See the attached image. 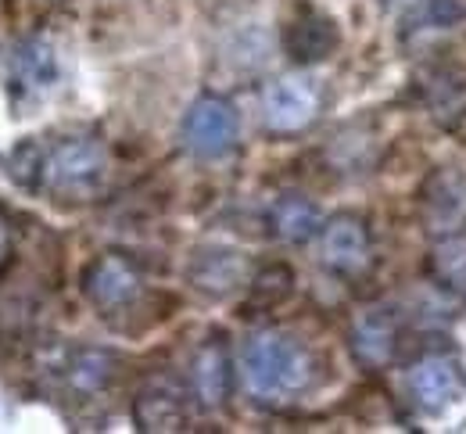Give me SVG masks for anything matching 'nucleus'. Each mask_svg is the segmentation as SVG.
<instances>
[{
	"label": "nucleus",
	"mask_w": 466,
	"mask_h": 434,
	"mask_svg": "<svg viewBox=\"0 0 466 434\" xmlns=\"http://www.w3.org/2000/svg\"><path fill=\"white\" fill-rule=\"evenodd\" d=\"M244 384L262 402H284L312 388L316 359L305 341L284 330H262L244 345L240 356Z\"/></svg>",
	"instance_id": "1"
},
{
	"label": "nucleus",
	"mask_w": 466,
	"mask_h": 434,
	"mask_svg": "<svg viewBox=\"0 0 466 434\" xmlns=\"http://www.w3.org/2000/svg\"><path fill=\"white\" fill-rule=\"evenodd\" d=\"M105 173H108V151L94 136L61 140L44 162V184L58 197H72V201H86L105 184Z\"/></svg>",
	"instance_id": "2"
},
{
	"label": "nucleus",
	"mask_w": 466,
	"mask_h": 434,
	"mask_svg": "<svg viewBox=\"0 0 466 434\" xmlns=\"http://www.w3.org/2000/svg\"><path fill=\"white\" fill-rule=\"evenodd\" d=\"M83 295L90 298V306H97L105 316L133 309V306H140V298H144L140 269H137L126 255L105 251V255H97V258L83 269Z\"/></svg>",
	"instance_id": "3"
},
{
	"label": "nucleus",
	"mask_w": 466,
	"mask_h": 434,
	"mask_svg": "<svg viewBox=\"0 0 466 434\" xmlns=\"http://www.w3.org/2000/svg\"><path fill=\"white\" fill-rule=\"evenodd\" d=\"M183 144L198 158H223L237 144V108L219 94L198 97L183 116Z\"/></svg>",
	"instance_id": "4"
},
{
	"label": "nucleus",
	"mask_w": 466,
	"mask_h": 434,
	"mask_svg": "<svg viewBox=\"0 0 466 434\" xmlns=\"http://www.w3.org/2000/svg\"><path fill=\"white\" fill-rule=\"evenodd\" d=\"M133 424L137 431H187L190 424L187 388L169 373L144 380L140 391L133 395Z\"/></svg>",
	"instance_id": "5"
},
{
	"label": "nucleus",
	"mask_w": 466,
	"mask_h": 434,
	"mask_svg": "<svg viewBox=\"0 0 466 434\" xmlns=\"http://www.w3.org/2000/svg\"><path fill=\"white\" fill-rule=\"evenodd\" d=\"M319 116V90L301 79V76H284L266 86L262 94V123L269 133H301L305 126L316 123Z\"/></svg>",
	"instance_id": "6"
},
{
	"label": "nucleus",
	"mask_w": 466,
	"mask_h": 434,
	"mask_svg": "<svg viewBox=\"0 0 466 434\" xmlns=\"http://www.w3.org/2000/svg\"><path fill=\"white\" fill-rule=\"evenodd\" d=\"M319 258L330 273L359 277L373 262V241H370L366 223L351 212L327 219L323 230H319Z\"/></svg>",
	"instance_id": "7"
},
{
	"label": "nucleus",
	"mask_w": 466,
	"mask_h": 434,
	"mask_svg": "<svg viewBox=\"0 0 466 434\" xmlns=\"http://www.w3.org/2000/svg\"><path fill=\"white\" fill-rule=\"evenodd\" d=\"M402 345V327L391 309H366L355 316L349 330V348L359 367L366 370H384Z\"/></svg>",
	"instance_id": "8"
},
{
	"label": "nucleus",
	"mask_w": 466,
	"mask_h": 434,
	"mask_svg": "<svg viewBox=\"0 0 466 434\" xmlns=\"http://www.w3.org/2000/svg\"><path fill=\"white\" fill-rule=\"evenodd\" d=\"M187 280L208 298H227L248 284V258L223 245H201L187 262Z\"/></svg>",
	"instance_id": "9"
},
{
	"label": "nucleus",
	"mask_w": 466,
	"mask_h": 434,
	"mask_svg": "<svg viewBox=\"0 0 466 434\" xmlns=\"http://www.w3.org/2000/svg\"><path fill=\"white\" fill-rule=\"evenodd\" d=\"M406 388L420 409L438 413L463 395V373L449 356H423L409 367Z\"/></svg>",
	"instance_id": "10"
},
{
	"label": "nucleus",
	"mask_w": 466,
	"mask_h": 434,
	"mask_svg": "<svg viewBox=\"0 0 466 434\" xmlns=\"http://www.w3.org/2000/svg\"><path fill=\"white\" fill-rule=\"evenodd\" d=\"M420 208L434 234H452L466 219V177L456 169H434L420 187Z\"/></svg>",
	"instance_id": "11"
},
{
	"label": "nucleus",
	"mask_w": 466,
	"mask_h": 434,
	"mask_svg": "<svg viewBox=\"0 0 466 434\" xmlns=\"http://www.w3.org/2000/svg\"><path fill=\"white\" fill-rule=\"evenodd\" d=\"M190 388H194V399L205 406V409H219L227 406L233 388V367H230V352H227V341L223 338H208L194 363H190Z\"/></svg>",
	"instance_id": "12"
},
{
	"label": "nucleus",
	"mask_w": 466,
	"mask_h": 434,
	"mask_svg": "<svg viewBox=\"0 0 466 434\" xmlns=\"http://www.w3.org/2000/svg\"><path fill=\"white\" fill-rule=\"evenodd\" d=\"M338 47V25L327 15L305 11L301 18H294L284 33V51L291 55V62L298 65H316L323 58H330Z\"/></svg>",
	"instance_id": "13"
},
{
	"label": "nucleus",
	"mask_w": 466,
	"mask_h": 434,
	"mask_svg": "<svg viewBox=\"0 0 466 434\" xmlns=\"http://www.w3.org/2000/svg\"><path fill=\"white\" fill-rule=\"evenodd\" d=\"M269 230H273V237H280L288 245H305L309 237H316L323 230V216H319L316 201H309L305 194H284L269 208Z\"/></svg>",
	"instance_id": "14"
},
{
	"label": "nucleus",
	"mask_w": 466,
	"mask_h": 434,
	"mask_svg": "<svg viewBox=\"0 0 466 434\" xmlns=\"http://www.w3.org/2000/svg\"><path fill=\"white\" fill-rule=\"evenodd\" d=\"M116 373H118L116 352H108V348H79L65 363V384L76 395L94 399V395L108 391V384L116 380Z\"/></svg>",
	"instance_id": "15"
},
{
	"label": "nucleus",
	"mask_w": 466,
	"mask_h": 434,
	"mask_svg": "<svg viewBox=\"0 0 466 434\" xmlns=\"http://www.w3.org/2000/svg\"><path fill=\"white\" fill-rule=\"evenodd\" d=\"M427 273L452 295H460L466 302V234L452 230L441 234L434 241V248L427 255Z\"/></svg>",
	"instance_id": "16"
},
{
	"label": "nucleus",
	"mask_w": 466,
	"mask_h": 434,
	"mask_svg": "<svg viewBox=\"0 0 466 434\" xmlns=\"http://www.w3.org/2000/svg\"><path fill=\"white\" fill-rule=\"evenodd\" d=\"M58 79V62H55V51L40 40H29L15 51V83L18 86H29V90H44Z\"/></svg>",
	"instance_id": "17"
},
{
	"label": "nucleus",
	"mask_w": 466,
	"mask_h": 434,
	"mask_svg": "<svg viewBox=\"0 0 466 434\" xmlns=\"http://www.w3.org/2000/svg\"><path fill=\"white\" fill-rule=\"evenodd\" d=\"M466 18V0H416L406 15V33H441Z\"/></svg>",
	"instance_id": "18"
},
{
	"label": "nucleus",
	"mask_w": 466,
	"mask_h": 434,
	"mask_svg": "<svg viewBox=\"0 0 466 434\" xmlns=\"http://www.w3.org/2000/svg\"><path fill=\"white\" fill-rule=\"evenodd\" d=\"M291 291H294L291 266L273 262V266H266V269H258L251 277V284H248V306L251 309H277Z\"/></svg>",
	"instance_id": "19"
},
{
	"label": "nucleus",
	"mask_w": 466,
	"mask_h": 434,
	"mask_svg": "<svg viewBox=\"0 0 466 434\" xmlns=\"http://www.w3.org/2000/svg\"><path fill=\"white\" fill-rule=\"evenodd\" d=\"M44 162H47V155L36 144H22L11 155V169L7 173L25 187V190H36V187H44Z\"/></svg>",
	"instance_id": "20"
},
{
	"label": "nucleus",
	"mask_w": 466,
	"mask_h": 434,
	"mask_svg": "<svg viewBox=\"0 0 466 434\" xmlns=\"http://www.w3.org/2000/svg\"><path fill=\"white\" fill-rule=\"evenodd\" d=\"M7 255H11V234H7V223L0 219V266L7 262Z\"/></svg>",
	"instance_id": "21"
}]
</instances>
